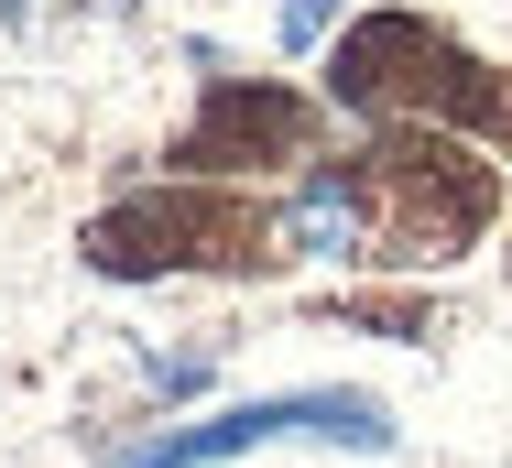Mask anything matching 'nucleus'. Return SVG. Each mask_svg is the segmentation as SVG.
Returning <instances> with one entry per match:
<instances>
[{"label":"nucleus","instance_id":"obj_5","mask_svg":"<svg viewBox=\"0 0 512 468\" xmlns=\"http://www.w3.org/2000/svg\"><path fill=\"white\" fill-rule=\"evenodd\" d=\"M273 447H360V458H382L393 447V403L382 392H338V381H316V392H251V403H218L197 425H153L131 458H109V468H229V458H273Z\"/></svg>","mask_w":512,"mask_h":468},{"label":"nucleus","instance_id":"obj_4","mask_svg":"<svg viewBox=\"0 0 512 468\" xmlns=\"http://www.w3.org/2000/svg\"><path fill=\"white\" fill-rule=\"evenodd\" d=\"M306 164H327V88L229 77V66H207L197 120L164 142V175H207V186H262V175H306Z\"/></svg>","mask_w":512,"mask_h":468},{"label":"nucleus","instance_id":"obj_6","mask_svg":"<svg viewBox=\"0 0 512 468\" xmlns=\"http://www.w3.org/2000/svg\"><path fill=\"white\" fill-rule=\"evenodd\" d=\"M316 316H327V327H349V338H404V349H425V338H458V305H447V294H425V283H360V294H316Z\"/></svg>","mask_w":512,"mask_h":468},{"label":"nucleus","instance_id":"obj_3","mask_svg":"<svg viewBox=\"0 0 512 468\" xmlns=\"http://www.w3.org/2000/svg\"><path fill=\"white\" fill-rule=\"evenodd\" d=\"M316 88L349 120H425V131H458V142L512 164V66H491L458 22H436L414 0H382V11L338 22Z\"/></svg>","mask_w":512,"mask_h":468},{"label":"nucleus","instance_id":"obj_1","mask_svg":"<svg viewBox=\"0 0 512 468\" xmlns=\"http://www.w3.org/2000/svg\"><path fill=\"white\" fill-rule=\"evenodd\" d=\"M502 153L425 131V120H371L349 153H327L295 175V240L306 251H349L371 273H447L469 251H491L502 229Z\"/></svg>","mask_w":512,"mask_h":468},{"label":"nucleus","instance_id":"obj_9","mask_svg":"<svg viewBox=\"0 0 512 468\" xmlns=\"http://www.w3.org/2000/svg\"><path fill=\"white\" fill-rule=\"evenodd\" d=\"M502 273H512V251H502Z\"/></svg>","mask_w":512,"mask_h":468},{"label":"nucleus","instance_id":"obj_2","mask_svg":"<svg viewBox=\"0 0 512 468\" xmlns=\"http://www.w3.org/2000/svg\"><path fill=\"white\" fill-rule=\"evenodd\" d=\"M295 251H306L295 207H273L262 186H207V175H142L77 218V262L99 283H273Z\"/></svg>","mask_w":512,"mask_h":468},{"label":"nucleus","instance_id":"obj_8","mask_svg":"<svg viewBox=\"0 0 512 468\" xmlns=\"http://www.w3.org/2000/svg\"><path fill=\"white\" fill-rule=\"evenodd\" d=\"M327 22H338V0H284V44H327Z\"/></svg>","mask_w":512,"mask_h":468},{"label":"nucleus","instance_id":"obj_7","mask_svg":"<svg viewBox=\"0 0 512 468\" xmlns=\"http://www.w3.org/2000/svg\"><path fill=\"white\" fill-rule=\"evenodd\" d=\"M142 0H0V33L22 44H55V33H120Z\"/></svg>","mask_w":512,"mask_h":468}]
</instances>
